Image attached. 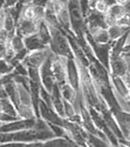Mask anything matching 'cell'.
Segmentation results:
<instances>
[{
	"mask_svg": "<svg viewBox=\"0 0 130 147\" xmlns=\"http://www.w3.org/2000/svg\"><path fill=\"white\" fill-rule=\"evenodd\" d=\"M122 78H123L124 82L127 84V86H128V87H129V90H130V71H128Z\"/></svg>",
	"mask_w": 130,
	"mask_h": 147,
	"instance_id": "obj_17",
	"label": "cell"
},
{
	"mask_svg": "<svg viewBox=\"0 0 130 147\" xmlns=\"http://www.w3.org/2000/svg\"><path fill=\"white\" fill-rule=\"evenodd\" d=\"M128 72V65L123 55H117V57H110L109 61V73L113 76L117 77H123Z\"/></svg>",
	"mask_w": 130,
	"mask_h": 147,
	"instance_id": "obj_5",
	"label": "cell"
},
{
	"mask_svg": "<svg viewBox=\"0 0 130 147\" xmlns=\"http://www.w3.org/2000/svg\"><path fill=\"white\" fill-rule=\"evenodd\" d=\"M90 5H91V9L102 14H105V12L108 11V7H109V5L104 0H90Z\"/></svg>",
	"mask_w": 130,
	"mask_h": 147,
	"instance_id": "obj_12",
	"label": "cell"
},
{
	"mask_svg": "<svg viewBox=\"0 0 130 147\" xmlns=\"http://www.w3.org/2000/svg\"><path fill=\"white\" fill-rule=\"evenodd\" d=\"M122 55H123L125 63L128 65V71H130V53L129 52H124V53H122Z\"/></svg>",
	"mask_w": 130,
	"mask_h": 147,
	"instance_id": "obj_16",
	"label": "cell"
},
{
	"mask_svg": "<svg viewBox=\"0 0 130 147\" xmlns=\"http://www.w3.org/2000/svg\"><path fill=\"white\" fill-rule=\"evenodd\" d=\"M127 12H125V7L124 5H120V4H113L108 7V11L105 12V14L111 17L113 19H115L117 21V19L121 18L123 14H125Z\"/></svg>",
	"mask_w": 130,
	"mask_h": 147,
	"instance_id": "obj_9",
	"label": "cell"
},
{
	"mask_svg": "<svg viewBox=\"0 0 130 147\" xmlns=\"http://www.w3.org/2000/svg\"><path fill=\"white\" fill-rule=\"evenodd\" d=\"M87 146H95V147H102V146H110V142L101 137L94 136V134L88 133L87 136Z\"/></svg>",
	"mask_w": 130,
	"mask_h": 147,
	"instance_id": "obj_11",
	"label": "cell"
},
{
	"mask_svg": "<svg viewBox=\"0 0 130 147\" xmlns=\"http://www.w3.org/2000/svg\"><path fill=\"white\" fill-rule=\"evenodd\" d=\"M66 63H67V59L53 54L51 66H52V72H53L55 82L59 85V86H61V85L67 82V67H66Z\"/></svg>",
	"mask_w": 130,
	"mask_h": 147,
	"instance_id": "obj_3",
	"label": "cell"
},
{
	"mask_svg": "<svg viewBox=\"0 0 130 147\" xmlns=\"http://www.w3.org/2000/svg\"><path fill=\"white\" fill-rule=\"evenodd\" d=\"M23 42H25V47L27 51H35V50H43L47 48V46L38 35V33H34L32 35L25 36L23 38Z\"/></svg>",
	"mask_w": 130,
	"mask_h": 147,
	"instance_id": "obj_6",
	"label": "cell"
},
{
	"mask_svg": "<svg viewBox=\"0 0 130 147\" xmlns=\"http://www.w3.org/2000/svg\"><path fill=\"white\" fill-rule=\"evenodd\" d=\"M63 109H65V118L66 119H70L73 115H75L79 112V109L76 108V106L74 104L66 101V100H63Z\"/></svg>",
	"mask_w": 130,
	"mask_h": 147,
	"instance_id": "obj_13",
	"label": "cell"
},
{
	"mask_svg": "<svg viewBox=\"0 0 130 147\" xmlns=\"http://www.w3.org/2000/svg\"><path fill=\"white\" fill-rule=\"evenodd\" d=\"M45 146H54V147H70V146H76L72 140H69L67 137H53L45 140Z\"/></svg>",
	"mask_w": 130,
	"mask_h": 147,
	"instance_id": "obj_7",
	"label": "cell"
},
{
	"mask_svg": "<svg viewBox=\"0 0 130 147\" xmlns=\"http://www.w3.org/2000/svg\"><path fill=\"white\" fill-rule=\"evenodd\" d=\"M51 34H52V39L49 42V50L57 57H61L65 59L74 58L67 33H65L62 30L57 27L51 26Z\"/></svg>",
	"mask_w": 130,
	"mask_h": 147,
	"instance_id": "obj_1",
	"label": "cell"
},
{
	"mask_svg": "<svg viewBox=\"0 0 130 147\" xmlns=\"http://www.w3.org/2000/svg\"><path fill=\"white\" fill-rule=\"evenodd\" d=\"M67 9L70 17V24H72V30L76 35L79 32L86 31L85 27V17L82 14L79 0H68L66 3Z\"/></svg>",
	"mask_w": 130,
	"mask_h": 147,
	"instance_id": "obj_2",
	"label": "cell"
},
{
	"mask_svg": "<svg viewBox=\"0 0 130 147\" xmlns=\"http://www.w3.org/2000/svg\"><path fill=\"white\" fill-rule=\"evenodd\" d=\"M104 1H105V3H107V4H108V5H109V6H110V5H113V4H115V3H116V1H115V0H104Z\"/></svg>",
	"mask_w": 130,
	"mask_h": 147,
	"instance_id": "obj_19",
	"label": "cell"
},
{
	"mask_svg": "<svg viewBox=\"0 0 130 147\" xmlns=\"http://www.w3.org/2000/svg\"><path fill=\"white\" fill-rule=\"evenodd\" d=\"M107 30H108V34H109V38H110V41L111 42L115 41V40H117L119 38H121V36L125 32L130 31V28L122 27L120 25H117V24H115V25H113V26H109Z\"/></svg>",
	"mask_w": 130,
	"mask_h": 147,
	"instance_id": "obj_10",
	"label": "cell"
},
{
	"mask_svg": "<svg viewBox=\"0 0 130 147\" xmlns=\"http://www.w3.org/2000/svg\"><path fill=\"white\" fill-rule=\"evenodd\" d=\"M19 4V0H4V8L8 9Z\"/></svg>",
	"mask_w": 130,
	"mask_h": 147,
	"instance_id": "obj_14",
	"label": "cell"
},
{
	"mask_svg": "<svg viewBox=\"0 0 130 147\" xmlns=\"http://www.w3.org/2000/svg\"><path fill=\"white\" fill-rule=\"evenodd\" d=\"M66 67H67V82L72 85L77 92H80V88H81L80 72H79V66L75 59L74 58L67 59Z\"/></svg>",
	"mask_w": 130,
	"mask_h": 147,
	"instance_id": "obj_4",
	"label": "cell"
},
{
	"mask_svg": "<svg viewBox=\"0 0 130 147\" xmlns=\"http://www.w3.org/2000/svg\"><path fill=\"white\" fill-rule=\"evenodd\" d=\"M119 145L120 146H130V132L127 134V137L123 140H119Z\"/></svg>",
	"mask_w": 130,
	"mask_h": 147,
	"instance_id": "obj_15",
	"label": "cell"
},
{
	"mask_svg": "<svg viewBox=\"0 0 130 147\" xmlns=\"http://www.w3.org/2000/svg\"><path fill=\"white\" fill-rule=\"evenodd\" d=\"M116 4H120V5H125L128 1H130V0H115Z\"/></svg>",
	"mask_w": 130,
	"mask_h": 147,
	"instance_id": "obj_18",
	"label": "cell"
},
{
	"mask_svg": "<svg viewBox=\"0 0 130 147\" xmlns=\"http://www.w3.org/2000/svg\"><path fill=\"white\" fill-rule=\"evenodd\" d=\"M90 36H91L93 41L96 42V44H108V42H111L107 28H99L97 31L94 32L93 34H90Z\"/></svg>",
	"mask_w": 130,
	"mask_h": 147,
	"instance_id": "obj_8",
	"label": "cell"
}]
</instances>
